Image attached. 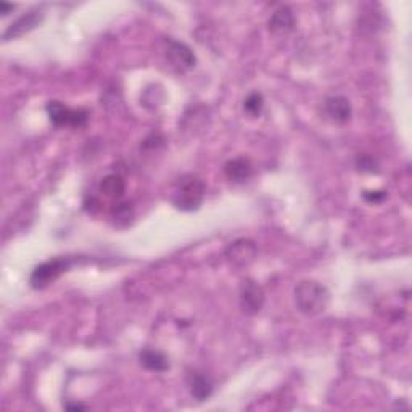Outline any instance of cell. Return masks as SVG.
Segmentation results:
<instances>
[{
    "label": "cell",
    "mask_w": 412,
    "mask_h": 412,
    "mask_svg": "<svg viewBox=\"0 0 412 412\" xmlns=\"http://www.w3.org/2000/svg\"><path fill=\"white\" fill-rule=\"evenodd\" d=\"M295 306L300 313L314 317L326 313L330 303V293L322 283L316 281H302L293 292Z\"/></svg>",
    "instance_id": "obj_1"
},
{
    "label": "cell",
    "mask_w": 412,
    "mask_h": 412,
    "mask_svg": "<svg viewBox=\"0 0 412 412\" xmlns=\"http://www.w3.org/2000/svg\"><path fill=\"white\" fill-rule=\"evenodd\" d=\"M206 186L197 176H186L177 182L172 205L181 211H197L205 200Z\"/></svg>",
    "instance_id": "obj_2"
},
{
    "label": "cell",
    "mask_w": 412,
    "mask_h": 412,
    "mask_svg": "<svg viewBox=\"0 0 412 412\" xmlns=\"http://www.w3.org/2000/svg\"><path fill=\"white\" fill-rule=\"evenodd\" d=\"M47 115L55 127H73L81 129L89 121V111L82 108H70L58 100H50L47 103Z\"/></svg>",
    "instance_id": "obj_3"
},
{
    "label": "cell",
    "mask_w": 412,
    "mask_h": 412,
    "mask_svg": "<svg viewBox=\"0 0 412 412\" xmlns=\"http://www.w3.org/2000/svg\"><path fill=\"white\" fill-rule=\"evenodd\" d=\"M71 266H73V259L70 258H55L46 261V263L36 266L34 271L31 272L30 285L34 290H42V288L57 281L61 274L68 272Z\"/></svg>",
    "instance_id": "obj_4"
},
{
    "label": "cell",
    "mask_w": 412,
    "mask_h": 412,
    "mask_svg": "<svg viewBox=\"0 0 412 412\" xmlns=\"http://www.w3.org/2000/svg\"><path fill=\"white\" fill-rule=\"evenodd\" d=\"M266 302L264 290L258 283L252 279H245L240 285V292H238V303H240V309L247 316H255L263 309Z\"/></svg>",
    "instance_id": "obj_5"
},
{
    "label": "cell",
    "mask_w": 412,
    "mask_h": 412,
    "mask_svg": "<svg viewBox=\"0 0 412 412\" xmlns=\"http://www.w3.org/2000/svg\"><path fill=\"white\" fill-rule=\"evenodd\" d=\"M256 253H258V250H256L255 242L248 240V238H240V240H236L227 247L226 258L229 259L233 266L243 267L252 263Z\"/></svg>",
    "instance_id": "obj_6"
},
{
    "label": "cell",
    "mask_w": 412,
    "mask_h": 412,
    "mask_svg": "<svg viewBox=\"0 0 412 412\" xmlns=\"http://www.w3.org/2000/svg\"><path fill=\"white\" fill-rule=\"evenodd\" d=\"M166 57H168L171 63L177 66L179 70H191L193 68L195 63H197V58H195L192 49L182 42L172 41V39L168 41Z\"/></svg>",
    "instance_id": "obj_7"
},
{
    "label": "cell",
    "mask_w": 412,
    "mask_h": 412,
    "mask_svg": "<svg viewBox=\"0 0 412 412\" xmlns=\"http://www.w3.org/2000/svg\"><path fill=\"white\" fill-rule=\"evenodd\" d=\"M295 15L290 7L282 5L271 15L269 21H267V27L274 36H287L295 30Z\"/></svg>",
    "instance_id": "obj_8"
},
{
    "label": "cell",
    "mask_w": 412,
    "mask_h": 412,
    "mask_svg": "<svg viewBox=\"0 0 412 412\" xmlns=\"http://www.w3.org/2000/svg\"><path fill=\"white\" fill-rule=\"evenodd\" d=\"M326 115L330 118L333 122H338V124H345L352 120L353 108L349 100L343 96H332L327 97L324 102Z\"/></svg>",
    "instance_id": "obj_9"
},
{
    "label": "cell",
    "mask_w": 412,
    "mask_h": 412,
    "mask_svg": "<svg viewBox=\"0 0 412 412\" xmlns=\"http://www.w3.org/2000/svg\"><path fill=\"white\" fill-rule=\"evenodd\" d=\"M187 385L188 392L197 401H205L213 394V382L208 375H205L203 372L191 371L187 374Z\"/></svg>",
    "instance_id": "obj_10"
},
{
    "label": "cell",
    "mask_w": 412,
    "mask_h": 412,
    "mask_svg": "<svg viewBox=\"0 0 412 412\" xmlns=\"http://www.w3.org/2000/svg\"><path fill=\"white\" fill-rule=\"evenodd\" d=\"M253 163L247 157H238L229 160L224 166V174L227 179L236 184H242L253 176Z\"/></svg>",
    "instance_id": "obj_11"
},
{
    "label": "cell",
    "mask_w": 412,
    "mask_h": 412,
    "mask_svg": "<svg viewBox=\"0 0 412 412\" xmlns=\"http://www.w3.org/2000/svg\"><path fill=\"white\" fill-rule=\"evenodd\" d=\"M42 21V13L41 12H30L21 16L15 21V23L8 27L7 31L4 32V41H12V39H16L20 36L26 34V32H30L31 30H34L36 26H39V23Z\"/></svg>",
    "instance_id": "obj_12"
},
{
    "label": "cell",
    "mask_w": 412,
    "mask_h": 412,
    "mask_svg": "<svg viewBox=\"0 0 412 412\" xmlns=\"http://www.w3.org/2000/svg\"><path fill=\"white\" fill-rule=\"evenodd\" d=\"M139 363L147 371L152 372H166L169 369V358L163 352L153 348H143L139 353Z\"/></svg>",
    "instance_id": "obj_13"
},
{
    "label": "cell",
    "mask_w": 412,
    "mask_h": 412,
    "mask_svg": "<svg viewBox=\"0 0 412 412\" xmlns=\"http://www.w3.org/2000/svg\"><path fill=\"white\" fill-rule=\"evenodd\" d=\"M98 191L107 198L115 200V202H120V200L124 197L126 182L118 174H108V176H105L102 181H100Z\"/></svg>",
    "instance_id": "obj_14"
},
{
    "label": "cell",
    "mask_w": 412,
    "mask_h": 412,
    "mask_svg": "<svg viewBox=\"0 0 412 412\" xmlns=\"http://www.w3.org/2000/svg\"><path fill=\"white\" fill-rule=\"evenodd\" d=\"M264 108V97L263 94L255 91L252 94H248L247 98L243 100V111L252 118H259L261 113H263Z\"/></svg>",
    "instance_id": "obj_15"
},
{
    "label": "cell",
    "mask_w": 412,
    "mask_h": 412,
    "mask_svg": "<svg viewBox=\"0 0 412 412\" xmlns=\"http://www.w3.org/2000/svg\"><path fill=\"white\" fill-rule=\"evenodd\" d=\"M356 166H358V169L363 172H375L377 174V172L380 171V166H378L377 160L369 153L358 155V158H356Z\"/></svg>",
    "instance_id": "obj_16"
},
{
    "label": "cell",
    "mask_w": 412,
    "mask_h": 412,
    "mask_svg": "<svg viewBox=\"0 0 412 412\" xmlns=\"http://www.w3.org/2000/svg\"><path fill=\"white\" fill-rule=\"evenodd\" d=\"M115 218L118 221H127L132 218V208L129 203H116L115 208Z\"/></svg>",
    "instance_id": "obj_17"
},
{
    "label": "cell",
    "mask_w": 412,
    "mask_h": 412,
    "mask_svg": "<svg viewBox=\"0 0 412 412\" xmlns=\"http://www.w3.org/2000/svg\"><path fill=\"white\" fill-rule=\"evenodd\" d=\"M363 197L367 203H382L383 200L387 198V192L385 191H367L363 193Z\"/></svg>",
    "instance_id": "obj_18"
},
{
    "label": "cell",
    "mask_w": 412,
    "mask_h": 412,
    "mask_svg": "<svg viewBox=\"0 0 412 412\" xmlns=\"http://www.w3.org/2000/svg\"><path fill=\"white\" fill-rule=\"evenodd\" d=\"M16 7L15 5H12V4H5V2H2L0 4V15L2 16H7L10 12H13Z\"/></svg>",
    "instance_id": "obj_19"
},
{
    "label": "cell",
    "mask_w": 412,
    "mask_h": 412,
    "mask_svg": "<svg viewBox=\"0 0 412 412\" xmlns=\"http://www.w3.org/2000/svg\"><path fill=\"white\" fill-rule=\"evenodd\" d=\"M65 409H68V411H86V406H82V404H66Z\"/></svg>",
    "instance_id": "obj_20"
}]
</instances>
